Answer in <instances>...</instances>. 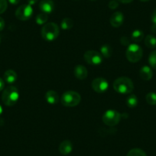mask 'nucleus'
Listing matches in <instances>:
<instances>
[{"label": "nucleus", "mask_w": 156, "mask_h": 156, "mask_svg": "<svg viewBox=\"0 0 156 156\" xmlns=\"http://www.w3.org/2000/svg\"><path fill=\"white\" fill-rule=\"evenodd\" d=\"M151 22H153L154 25L156 26V9L154 10L152 15H151Z\"/></svg>", "instance_id": "nucleus-29"}, {"label": "nucleus", "mask_w": 156, "mask_h": 156, "mask_svg": "<svg viewBox=\"0 0 156 156\" xmlns=\"http://www.w3.org/2000/svg\"><path fill=\"white\" fill-rule=\"evenodd\" d=\"M18 75L16 72L13 70H8L5 72L3 76L4 81L9 84H12L17 80Z\"/></svg>", "instance_id": "nucleus-15"}, {"label": "nucleus", "mask_w": 156, "mask_h": 156, "mask_svg": "<svg viewBox=\"0 0 156 156\" xmlns=\"http://www.w3.org/2000/svg\"><path fill=\"white\" fill-rule=\"evenodd\" d=\"M140 1H142V2H148L149 0H140Z\"/></svg>", "instance_id": "nucleus-36"}, {"label": "nucleus", "mask_w": 156, "mask_h": 156, "mask_svg": "<svg viewBox=\"0 0 156 156\" xmlns=\"http://www.w3.org/2000/svg\"><path fill=\"white\" fill-rule=\"evenodd\" d=\"M112 48L110 47L108 44H105V45H103L100 48V54L102 55V56L104 57V58H110L111 55H112Z\"/></svg>", "instance_id": "nucleus-20"}, {"label": "nucleus", "mask_w": 156, "mask_h": 156, "mask_svg": "<svg viewBox=\"0 0 156 156\" xmlns=\"http://www.w3.org/2000/svg\"><path fill=\"white\" fill-rule=\"evenodd\" d=\"M5 28V21L2 17H0V31H2Z\"/></svg>", "instance_id": "nucleus-30"}, {"label": "nucleus", "mask_w": 156, "mask_h": 156, "mask_svg": "<svg viewBox=\"0 0 156 156\" xmlns=\"http://www.w3.org/2000/svg\"><path fill=\"white\" fill-rule=\"evenodd\" d=\"M148 63L152 68L156 70V50L151 52L148 57Z\"/></svg>", "instance_id": "nucleus-25"}, {"label": "nucleus", "mask_w": 156, "mask_h": 156, "mask_svg": "<svg viewBox=\"0 0 156 156\" xmlns=\"http://www.w3.org/2000/svg\"><path fill=\"white\" fill-rule=\"evenodd\" d=\"M72 150H73V145L70 141L64 140L60 144L59 151L63 155H67L71 152Z\"/></svg>", "instance_id": "nucleus-13"}, {"label": "nucleus", "mask_w": 156, "mask_h": 156, "mask_svg": "<svg viewBox=\"0 0 156 156\" xmlns=\"http://www.w3.org/2000/svg\"><path fill=\"white\" fill-rule=\"evenodd\" d=\"M144 38V33L142 32L141 30H135L133 31L131 35V40L135 43L140 42L142 41V39Z\"/></svg>", "instance_id": "nucleus-18"}, {"label": "nucleus", "mask_w": 156, "mask_h": 156, "mask_svg": "<svg viewBox=\"0 0 156 156\" xmlns=\"http://www.w3.org/2000/svg\"><path fill=\"white\" fill-rule=\"evenodd\" d=\"M33 15V9L28 4L20 5L16 11V17L21 21H27Z\"/></svg>", "instance_id": "nucleus-8"}, {"label": "nucleus", "mask_w": 156, "mask_h": 156, "mask_svg": "<svg viewBox=\"0 0 156 156\" xmlns=\"http://www.w3.org/2000/svg\"><path fill=\"white\" fill-rule=\"evenodd\" d=\"M39 8L42 12L50 14L55 9V3L52 0H41L39 3Z\"/></svg>", "instance_id": "nucleus-11"}, {"label": "nucleus", "mask_w": 156, "mask_h": 156, "mask_svg": "<svg viewBox=\"0 0 156 156\" xmlns=\"http://www.w3.org/2000/svg\"><path fill=\"white\" fill-rule=\"evenodd\" d=\"M109 22L114 28H119L124 22L123 14L121 12H115L111 16Z\"/></svg>", "instance_id": "nucleus-10"}, {"label": "nucleus", "mask_w": 156, "mask_h": 156, "mask_svg": "<svg viewBox=\"0 0 156 156\" xmlns=\"http://www.w3.org/2000/svg\"><path fill=\"white\" fill-rule=\"evenodd\" d=\"M85 61L88 64L94 66L100 65L103 62V56L100 52L96 51H87L84 53L83 55Z\"/></svg>", "instance_id": "nucleus-7"}, {"label": "nucleus", "mask_w": 156, "mask_h": 156, "mask_svg": "<svg viewBox=\"0 0 156 156\" xmlns=\"http://www.w3.org/2000/svg\"><path fill=\"white\" fill-rule=\"evenodd\" d=\"M113 89L117 93L122 94H128L133 92L134 84L131 79L126 76L117 78L113 83Z\"/></svg>", "instance_id": "nucleus-1"}, {"label": "nucleus", "mask_w": 156, "mask_h": 156, "mask_svg": "<svg viewBox=\"0 0 156 156\" xmlns=\"http://www.w3.org/2000/svg\"><path fill=\"white\" fill-rule=\"evenodd\" d=\"M48 20V14L46 13H40V14L37 15L36 16L35 21L37 22V25H45L47 23Z\"/></svg>", "instance_id": "nucleus-22"}, {"label": "nucleus", "mask_w": 156, "mask_h": 156, "mask_svg": "<svg viewBox=\"0 0 156 156\" xmlns=\"http://www.w3.org/2000/svg\"><path fill=\"white\" fill-rule=\"evenodd\" d=\"M119 2H120L121 3H123V4H127V3H130L133 1V0H118Z\"/></svg>", "instance_id": "nucleus-34"}, {"label": "nucleus", "mask_w": 156, "mask_h": 156, "mask_svg": "<svg viewBox=\"0 0 156 156\" xmlns=\"http://www.w3.org/2000/svg\"><path fill=\"white\" fill-rule=\"evenodd\" d=\"M73 73L79 80H84L87 77L88 72L86 67L83 65H76L73 70Z\"/></svg>", "instance_id": "nucleus-12"}, {"label": "nucleus", "mask_w": 156, "mask_h": 156, "mask_svg": "<svg viewBox=\"0 0 156 156\" xmlns=\"http://www.w3.org/2000/svg\"><path fill=\"white\" fill-rule=\"evenodd\" d=\"M45 100L49 104H57L59 102L60 97L55 90H48L45 94Z\"/></svg>", "instance_id": "nucleus-16"}, {"label": "nucleus", "mask_w": 156, "mask_h": 156, "mask_svg": "<svg viewBox=\"0 0 156 156\" xmlns=\"http://www.w3.org/2000/svg\"><path fill=\"white\" fill-rule=\"evenodd\" d=\"M120 42L122 43L124 46H129L130 44L129 39L127 37H126V36H123V37H121Z\"/></svg>", "instance_id": "nucleus-28"}, {"label": "nucleus", "mask_w": 156, "mask_h": 156, "mask_svg": "<svg viewBox=\"0 0 156 156\" xmlns=\"http://www.w3.org/2000/svg\"><path fill=\"white\" fill-rule=\"evenodd\" d=\"M145 100L149 105L154 106L156 105V94L154 92H150L145 97Z\"/></svg>", "instance_id": "nucleus-24"}, {"label": "nucleus", "mask_w": 156, "mask_h": 156, "mask_svg": "<svg viewBox=\"0 0 156 156\" xmlns=\"http://www.w3.org/2000/svg\"><path fill=\"white\" fill-rule=\"evenodd\" d=\"M19 99V93L17 88L14 86H9L2 92V100L5 105L12 106Z\"/></svg>", "instance_id": "nucleus-3"}, {"label": "nucleus", "mask_w": 156, "mask_h": 156, "mask_svg": "<svg viewBox=\"0 0 156 156\" xmlns=\"http://www.w3.org/2000/svg\"><path fill=\"white\" fill-rule=\"evenodd\" d=\"M145 44L148 48H156V37L152 34H148L145 38Z\"/></svg>", "instance_id": "nucleus-17"}, {"label": "nucleus", "mask_w": 156, "mask_h": 156, "mask_svg": "<svg viewBox=\"0 0 156 156\" xmlns=\"http://www.w3.org/2000/svg\"><path fill=\"white\" fill-rule=\"evenodd\" d=\"M81 97L77 92L68 90L64 93L61 97V103L67 107H74L80 103Z\"/></svg>", "instance_id": "nucleus-4"}, {"label": "nucleus", "mask_w": 156, "mask_h": 156, "mask_svg": "<svg viewBox=\"0 0 156 156\" xmlns=\"http://www.w3.org/2000/svg\"><path fill=\"white\" fill-rule=\"evenodd\" d=\"M143 55L142 48L136 43L130 44L126 51V56L127 60L132 63H136L140 61Z\"/></svg>", "instance_id": "nucleus-5"}, {"label": "nucleus", "mask_w": 156, "mask_h": 156, "mask_svg": "<svg viewBox=\"0 0 156 156\" xmlns=\"http://www.w3.org/2000/svg\"><path fill=\"white\" fill-rule=\"evenodd\" d=\"M0 43H1V37H0Z\"/></svg>", "instance_id": "nucleus-37"}, {"label": "nucleus", "mask_w": 156, "mask_h": 156, "mask_svg": "<svg viewBox=\"0 0 156 156\" xmlns=\"http://www.w3.org/2000/svg\"><path fill=\"white\" fill-rule=\"evenodd\" d=\"M139 76L144 80H150L153 76L152 70L148 66H143L139 70Z\"/></svg>", "instance_id": "nucleus-14"}, {"label": "nucleus", "mask_w": 156, "mask_h": 156, "mask_svg": "<svg viewBox=\"0 0 156 156\" xmlns=\"http://www.w3.org/2000/svg\"><path fill=\"white\" fill-rule=\"evenodd\" d=\"M28 1V4L30 5H33L35 3H37V2L38 0H27Z\"/></svg>", "instance_id": "nucleus-33"}, {"label": "nucleus", "mask_w": 156, "mask_h": 156, "mask_svg": "<svg viewBox=\"0 0 156 156\" xmlns=\"http://www.w3.org/2000/svg\"><path fill=\"white\" fill-rule=\"evenodd\" d=\"M8 1L10 4L14 5H17V4H19V2H20V0H8Z\"/></svg>", "instance_id": "nucleus-32"}, {"label": "nucleus", "mask_w": 156, "mask_h": 156, "mask_svg": "<svg viewBox=\"0 0 156 156\" xmlns=\"http://www.w3.org/2000/svg\"><path fill=\"white\" fill-rule=\"evenodd\" d=\"M121 115L119 112L113 110V109H109L104 112L102 117V120L108 126H115L119 123L120 121Z\"/></svg>", "instance_id": "nucleus-6"}, {"label": "nucleus", "mask_w": 156, "mask_h": 156, "mask_svg": "<svg viewBox=\"0 0 156 156\" xmlns=\"http://www.w3.org/2000/svg\"><path fill=\"white\" fill-rule=\"evenodd\" d=\"M92 87L97 93H104L109 88V83L107 80L103 77L95 78L92 81Z\"/></svg>", "instance_id": "nucleus-9"}, {"label": "nucleus", "mask_w": 156, "mask_h": 156, "mask_svg": "<svg viewBox=\"0 0 156 156\" xmlns=\"http://www.w3.org/2000/svg\"><path fill=\"white\" fill-rule=\"evenodd\" d=\"M73 22L70 18H64L61 24V27L63 30H70L73 28Z\"/></svg>", "instance_id": "nucleus-19"}, {"label": "nucleus", "mask_w": 156, "mask_h": 156, "mask_svg": "<svg viewBox=\"0 0 156 156\" xmlns=\"http://www.w3.org/2000/svg\"><path fill=\"white\" fill-rule=\"evenodd\" d=\"M8 7V2L6 0H0V14L5 12Z\"/></svg>", "instance_id": "nucleus-26"}, {"label": "nucleus", "mask_w": 156, "mask_h": 156, "mask_svg": "<svg viewBox=\"0 0 156 156\" xmlns=\"http://www.w3.org/2000/svg\"><path fill=\"white\" fill-rule=\"evenodd\" d=\"M109 8L111 9H115L119 7V1L118 0H111L109 2Z\"/></svg>", "instance_id": "nucleus-27"}, {"label": "nucleus", "mask_w": 156, "mask_h": 156, "mask_svg": "<svg viewBox=\"0 0 156 156\" xmlns=\"http://www.w3.org/2000/svg\"><path fill=\"white\" fill-rule=\"evenodd\" d=\"M41 37L46 41H53L58 37L60 33L59 27L56 23H46L41 29Z\"/></svg>", "instance_id": "nucleus-2"}, {"label": "nucleus", "mask_w": 156, "mask_h": 156, "mask_svg": "<svg viewBox=\"0 0 156 156\" xmlns=\"http://www.w3.org/2000/svg\"><path fill=\"white\" fill-rule=\"evenodd\" d=\"M126 156H147V154L140 148H133L129 151Z\"/></svg>", "instance_id": "nucleus-23"}, {"label": "nucleus", "mask_w": 156, "mask_h": 156, "mask_svg": "<svg viewBox=\"0 0 156 156\" xmlns=\"http://www.w3.org/2000/svg\"><path fill=\"white\" fill-rule=\"evenodd\" d=\"M2 111H3V109H2V106H1V105H0V115H1V114L2 113Z\"/></svg>", "instance_id": "nucleus-35"}, {"label": "nucleus", "mask_w": 156, "mask_h": 156, "mask_svg": "<svg viewBox=\"0 0 156 156\" xmlns=\"http://www.w3.org/2000/svg\"><path fill=\"white\" fill-rule=\"evenodd\" d=\"M91 1H96V0H91Z\"/></svg>", "instance_id": "nucleus-38"}, {"label": "nucleus", "mask_w": 156, "mask_h": 156, "mask_svg": "<svg viewBox=\"0 0 156 156\" xmlns=\"http://www.w3.org/2000/svg\"><path fill=\"white\" fill-rule=\"evenodd\" d=\"M4 87H5V81L3 79L0 77V91L3 90Z\"/></svg>", "instance_id": "nucleus-31"}, {"label": "nucleus", "mask_w": 156, "mask_h": 156, "mask_svg": "<svg viewBox=\"0 0 156 156\" xmlns=\"http://www.w3.org/2000/svg\"><path fill=\"white\" fill-rule=\"evenodd\" d=\"M126 105L129 108H135L138 105V98L136 95L132 94L126 98Z\"/></svg>", "instance_id": "nucleus-21"}]
</instances>
